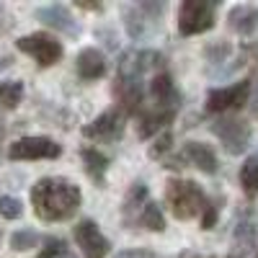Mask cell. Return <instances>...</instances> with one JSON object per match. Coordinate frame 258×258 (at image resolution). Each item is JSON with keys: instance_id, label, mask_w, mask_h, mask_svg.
I'll list each match as a JSON object with an SVG mask.
<instances>
[{"instance_id": "25", "label": "cell", "mask_w": 258, "mask_h": 258, "mask_svg": "<svg viewBox=\"0 0 258 258\" xmlns=\"http://www.w3.org/2000/svg\"><path fill=\"white\" fill-rule=\"evenodd\" d=\"M0 214L6 220H18L24 214V207H21V202L16 197H0Z\"/></svg>"}, {"instance_id": "29", "label": "cell", "mask_w": 258, "mask_h": 258, "mask_svg": "<svg viewBox=\"0 0 258 258\" xmlns=\"http://www.w3.org/2000/svg\"><path fill=\"white\" fill-rule=\"evenodd\" d=\"M116 258H155V253L153 250H145V248H132V250L116 253Z\"/></svg>"}, {"instance_id": "27", "label": "cell", "mask_w": 258, "mask_h": 258, "mask_svg": "<svg viewBox=\"0 0 258 258\" xmlns=\"http://www.w3.org/2000/svg\"><path fill=\"white\" fill-rule=\"evenodd\" d=\"M170 145H173V137H170V132H163V135L155 140V145L150 147V158H160V155H165L168 150H170Z\"/></svg>"}, {"instance_id": "5", "label": "cell", "mask_w": 258, "mask_h": 258, "mask_svg": "<svg viewBox=\"0 0 258 258\" xmlns=\"http://www.w3.org/2000/svg\"><path fill=\"white\" fill-rule=\"evenodd\" d=\"M62 155V147L49 137H21L8 147L11 160H54Z\"/></svg>"}, {"instance_id": "28", "label": "cell", "mask_w": 258, "mask_h": 258, "mask_svg": "<svg viewBox=\"0 0 258 258\" xmlns=\"http://www.w3.org/2000/svg\"><path fill=\"white\" fill-rule=\"evenodd\" d=\"M217 214H220L217 202L207 204V207H204V212H202V227H204V230H212V227H214V222H217Z\"/></svg>"}, {"instance_id": "12", "label": "cell", "mask_w": 258, "mask_h": 258, "mask_svg": "<svg viewBox=\"0 0 258 258\" xmlns=\"http://www.w3.org/2000/svg\"><path fill=\"white\" fill-rule=\"evenodd\" d=\"M75 68H78V75L83 80H98V78L106 75V57L96 47H88V49H83L78 54Z\"/></svg>"}, {"instance_id": "15", "label": "cell", "mask_w": 258, "mask_h": 258, "mask_svg": "<svg viewBox=\"0 0 258 258\" xmlns=\"http://www.w3.org/2000/svg\"><path fill=\"white\" fill-rule=\"evenodd\" d=\"M173 116H176L173 109H158V111H153V114H147V116H142V121H140V126H137V135H140L142 140L153 137V135H158L160 129H165L170 121H173Z\"/></svg>"}, {"instance_id": "17", "label": "cell", "mask_w": 258, "mask_h": 258, "mask_svg": "<svg viewBox=\"0 0 258 258\" xmlns=\"http://www.w3.org/2000/svg\"><path fill=\"white\" fill-rule=\"evenodd\" d=\"M145 204H147V186L142 181H137V183H132V188L124 197V220L132 222V214H137V212L142 214Z\"/></svg>"}, {"instance_id": "30", "label": "cell", "mask_w": 258, "mask_h": 258, "mask_svg": "<svg viewBox=\"0 0 258 258\" xmlns=\"http://www.w3.org/2000/svg\"><path fill=\"white\" fill-rule=\"evenodd\" d=\"M253 114L258 116V85H255V96H253Z\"/></svg>"}, {"instance_id": "21", "label": "cell", "mask_w": 258, "mask_h": 258, "mask_svg": "<svg viewBox=\"0 0 258 258\" xmlns=\"http://www.w3.org/2000/svg\"><path fill=\"white\" fill-rule=\"evenodd\" d=\"M235 238H238L240 245H250L255 238V220H253V212H245L238 217V227H235Z\"/></svg>"}, {"instance_id": "6", "label": "cell", "mask_w": 258, "mask_h": 258, "mask_svg": "<svg viewBox=\"0 0 258 258\" xmlns=\"http://www.w3.org/2000/svg\"><path fill=\"white\" fill-rule=\"evenodd\" d=\"M16 47L21 52L31 54L41 68H49V64H54L59 57H62V44L49 36V34H29V36H21L16 41Z\"/></svg>"}, {"instance_id": "10", "label": "cell", "mask_w": 258, "mask_h": 258, "mask_svg": "<svg viewBox=\"0 0 258 258\" xmlns=\"http://www.w3.org/2000/svg\"><path fill=\"white\" fill-rule=\"evenodd\" d=\"M114 93L121 101L126 114H135L142 103V80L140 75H119V83L114 85Z\"/></svg>"}, {"instance_id": "18", "label": "cell", "mask_w": 258, "mask_h": 258, "mask_svg": "<svg viewBox=\"0 0 258 258\" xmlns=\"http://www.w3.org/2000/svg\"><path fill=\"white\" fill-rule=\"evenodd\" d=\"M83 163H85V168H88V173L98 183H103V173H106V168H109V158L96 147H85L83 150Z\"/></svg>"}, {"instance_id": "1", "label": "cell", "mask_w": 258, "mask_h": 258, "mask_svg": "<svg viewBox=\"0 0 258 258\" xmlns=\"http://www.w3.org/2000/svg\"><path fill=\"white\" fill-rule=\"evenodd\" d=\"M83 202L80 188L68 178H41L31 188V204L39 220L44 222H62L70 220Z\"/></svg>"}, {"instance_id": "22", "label": "cell", "mask_w": 258, "mask_h": 258, "mask_svg": "<svg viewBox=\"0 0 258 258\" xmlns=\"http://www.w3.org/2000/svg\"><path fill=\"white\" fill-rule=\"evenodd\" d=\"M240 183L245 194H258V158H248L240 168Z\"/></svg>"}, {"instance_id": "32", "label": "cell", "mask_w": 258, "mask_h": 258, "mask_svg": "<svg viewBox=\"0 0 258 258\" xmlns=\"http://www.w3.org/2000/svg\"><path fill=\"white\" fill-rule=\"evenodd\" d=\"M62 258H75V255H73V253H70V250H68V253H64V255H62Z\"/></svg>"}, {"instance_id": "7", "label": "cell", "mask_w": 258, "mask_h": 258, "mask_svg": "<svg viewBox=\"0 0 258 258\" xmlns=\"http://www.w3.org/2000/svg\"><path fill=\"white\" fill-rule=\"evenodd\" d=\"M248 96H250V80H240L235 85H227V88H214L207 96V111L222 114L230 109H240V106H245Z\"/></svg>"}, {"instance_id": "8", "label": "cell", "mask_w": 258, "mask_h": 258, "mask_svg": "<svg viewBox=\"0 0 258 258\" xmlns=\"http://www.w3.org/2000/svg\"><path fill=\"white\" fill-rule=\"evenodd\" d=\"M75 243L80 245L85 258H106L111 250V243L106 240V235L98 230V225L93 220H83L75 225Z\"/></svg>"}, {"instance_id": "9", "label": "cell", "mask_w": 258, "mask_h": 258, "mask_svg": "<svg viewBox=\"0 0 258 258\" xmlns=\"http://www.w3.org/2000/svg\"><path fill=\"white\" fill-rule=\"evenodd\" d=\"M121 132H124V114L116 111V109L103 111L98 119H93L91 124L83 126V135H85V137H91V140H103V142L119 140Z\"/></svg>"}, {"instance_id": "20", "label": "cell", "mask_w": 258, "mask_h": 258, "mask_svg": "<svg viewBox=\"0 0 258 258\" xmlns=\"http://www.w3.org/2000/svg\"><path fill=\"white\" fill-rule=\"evenodd\" d=\"M21 98H24V85L18 80L0 83V109H16Z\"/></svg>"}, {"instance_id": "13", "label": "cell", "mask_w": 258, "mask_h": 258, "mask_svg": "<svg viewBox=\"0 0 258 258\" xmlns=\"http://www.w3.org/2000/svg\"><path fill=\"white\" fill-rule=\"evenodd\" d=\"M183 160H188L194 168L204 170V173H217V155L207 142H188L183 147Z\"/></svg>"}, {"instance_id": "23", "label": "cell", "mask_w": 258, "mask_h": 258, "mask_svg": "<svg viewBox=\"0 0 258 258\" xmlns=\"http://www.w3.org/2000/svg\"><path fill=\"white\" fill-rule=\"evenodd\" d=\"M39 243V235L34 230H18L11 235V248L13 250H31Z\"/></svg>"}, {"instance_id": "24", "label": "cell", "mask_w": 258, "mask_h": 258, "mask_svg": "<svg viewBox=\"0 0 258 258\" xmlns=\"http://www.w3.org/2000/svg\"><path fill=\"white\" fill-rule=\"evenodd\" d=\"M124 18H126V31L132 39H140L145 34V16L137 11V8H126L124 11Z\"/></svg>"}, {"instance_id": "19", "label": "cell", "mask_w": 258, "mask_h": 258, "mask_svg": "<svg viewBox=\"0 0 258 258\" xmlns=\"http://www.w3.org/2000/svg\"><path fill=\"white\" fill-rule=\"evenodd\" d=\"M140 222L142 227L153 230V232H163L165 230V217H163V209L155 204V202H147L142 214H140Z\"/></svg>"}, {"instance_id": "3", "label": "cell", "mask_w": 258, "mask_h": 258, "mask_svg": "<svg viewBox=\"0 0 258 258\" xmlns=\"http://www.w3.org/2000/svg\"><path fill=\"white\" fill-rule=\"evenodd\" d=\"M214 11L217 6L212 0H183L178 8V29L183 36L204 34L214 26Z\"/></svg>"}, {"instance_id": "11", "label": "cell", "mask_w": 258, "mask_h": 258, "mask_svg": "<svg viewBox=\"0 0 258 258\" xmlns=\"http://www.w3.org/2000/svg\"><path fill=\"white\" fill-rule=\"evenodd\" d=\"M36 18L41 21V24H47L57 31H64V34H78L80 26L75 24V18L70 16V11L64 6H44L36 11Z\"/></svg>"}, {"instance_id": "4", "label": "cell", "mask_w": 258, "mask_h": 258, "mask_svg": "<svg viewBox=\"0 0 258 258\" xmlns=\"http://www.w3.org/2000/svg\"><path fill=\"white\" fill-rule=\"evenodd\" d=\"M212 132L220 137L222 147L230 155H240L250 145V124L243 119H217L212 121Z\"/></svg>"}, {"instance_id": "26", "label": "cell", "mask_w": 258, "mask_h": 258, "mask_svg": "<svg viewBox=\"0 0 258 258\" xmlns=\"http://www.w3.org/2000/svg\"><path fill=\"white\" fill-rule=\"evenodd\" d=\"M64 253H68V248H64V240H59V238H47L44 250H41L36 258H62Z\"/></svg>"}, {"instance_id": "31", "label": "cell", "mask_w": 258, "mask_h": 258, "mask_svg": "<svg viewBox=\"0 0 258 258\" xmlns=\"http://www.w3.org/2000/svg\"><path fill=\"white\" fill-rule=\"evenodd\" d=\"M3 135H6V129H3V124H0V140H3Z\"/></svg>"}, {"instance_id": "2", "label": "cell", "mask_w": 258, "mask_h": 258, "mask_svg": "<svg viewBox=\"0 0 258 258\" xmlns=\"http://www.w3.org/2000/svg\"><path fill=\"white\" fill-rule=\"evenodd\" d=\"M165 199L173 209V214L178 220H194L199 217L207 207V197L204 191L194 183V181H181V178H173L168 181V188H165Z\"/></svg>"}, {"instance_id": "16", "label": "cell", "mask_w": 258, "mask_h": 258, "mask_svg": "<svg viewBox=\"0 0 258 258\" xmlns=\"http://www.w3.org/2000/svg\"><path fill=\"white\" fill-rule=\"evenodd\" d=\"M230 26L240 34H250L258 29V8L253 6H235L230 11Z\"/></svg>"}, {"instance_id": "14", "label": "cell", "mask_w": 258, "mask_h": 258, "mask_svg": "<svg viewBox=\"0 0 258 258\" xmlns=\"http://www.w3.org/2000/svg\"><path fill=\"white\" fill-rule=\"evenodd\" d=\"M150 93H153V98L158 101V109H173L176 101L181 98V93L176 91L173 85V78H170L168 73H160L153 78V83H150Z\"/></svg>"}, {"instance_id": "33", "label": "cell", "mask_w": 258, "mask_h": 258, "mask_svg": "<svg viewBox=\"0 0 258 258\" xmlns=\"http://www.w3.org/2000/svg\"><path fill=\"white\" fill-rule=\"evenodd\" d=\"M230 258H238V255H230Z\"/></svg>"}]
</instances>
